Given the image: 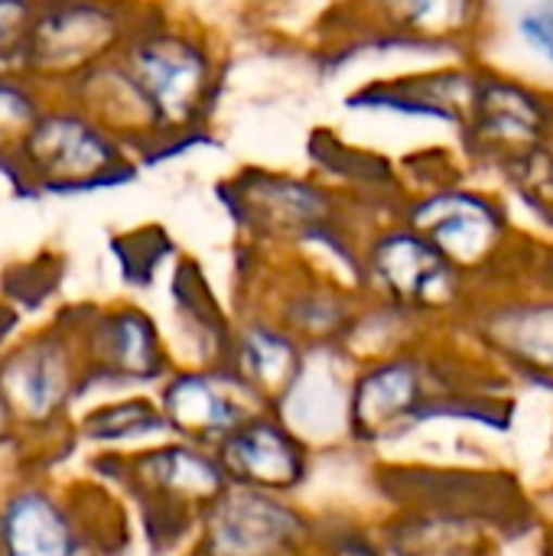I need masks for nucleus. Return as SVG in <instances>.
I'll return each instance as SVG.
<instances>
[{
    "mask_svg": "<svg viewBox=\"0 0 553 556\" xmlns=\"http://www.w3.org/2000/svg\"><path fill=\"white\" fill-rule=\"evenodd\" d=\"M65 101L78 104L88 117H95L104 130H111L121 143H127L137 156L153 160L169 153L166 130L134 81V75L124 68L121 59H111L88 75H81L75 85L62 91Z\"/></svg>",
    "mask_w": 553,
    "mask_h": 556,
    "instance_id": "obj_13",
    "label": "nucleus"
},
{
    "mask_svg": "<svg viewBox=\"0 0 553 556\" xmlns=\"http://www.w3.org/2000/svg\"><path fill=\"white\" fill-rule=\"evenodd\" d=\"M420 378L411 365L404 362H391L375 368L372 375L362 378L355 397H352V414H355V427L365 430H385L394 427L407 417H420Z\"/></svg>",
    "mask_w": 553,
    "mask_h": 556,
    "instance_id": "obj_18",
    "label": "nucleus"
},
{
    "mask_svg": "<svg viewBox=\"0 0 553 556\" xmlns=\"http://www.w3.org/2000/svg\"><path fill=\"white\" fill-rule=\"evenodd\" d=\"M495 332L518 358L553 371V303H525L495 319Z\"/></svg>",
    "mask_w": 553,
    "mask_h": 556,
    "instance_id": "obj_22",
    "label": "nucleus"
},
{
    "mask_svg": "<svg viewBox=\"0 0 553 556\" xmlns=\"http://www.w3.org/2000/svg\"><path fill=\"white\" fill-rule=\"evenodd\" d=\"M0 556H98V544L55 489L20 485L0 505Z\"/></svg>",
    "mask_w": 553,
    "mask_h": 556,
    "instance_id": "obj_14",
    "label": "nucleus"
},
{
    "mask_svg": "<svg viewBox=\"0 0 553 556\" xmlns=\"http://www.w3.org/2000/svg\"><path fill=\"white\" fill-rule=\"evenodd\" d=\"M160 410L166 427L189 443H222L244 424L238 397L228 391L222 375L186 371L166 381Z\"/></svg>",
    "mask_w": 553,
    "mask_h": 556,
    "instance_id": "obj_17",
    "label": "nucleus"
},
{
    "mask_svg": "<svg viewBox=\"0 0 553 556\" xmlns=\"http://www.w3.org/2000/svg\"><path fill=\"white\" fill-rule=\"evenodd\" d=\"M42 0H0V72L20 68Z\"/></svg>",
    "mask_w": 553,
    "mask_h": 556,
    "instance_id": "obj_24",
    "label": "nucleus"
},
{
    "mask_svg": "<svg viewBox=\"0 0 553 556\" xmlns=\"http://www.w3.org/2000/svg\"><path fill=\"white\" fill-rule=\"evenodd\" d=\"M359 270L391 303L411 309L443 306L456 296L463 283V270L404 218L378 228L365 241L359 254Z\"/></svg>",
    "mask_w": 553,
    "mask_h": 556,
    "instance_id": "obj_10",
    "label": "nucleus"
},
{
    "mask_svg": "<svg viewBox=\"0 0 553 556\" xmlns=\"http://www.w3.org/2000/svg\"><path fill=\"white\" fill-rule=\"evenodd\" d=\"M398 218L430 238L463 274L482 270L512 241L508 205L466 176L414 189Z\"/></svg>",
    "mask_w": 553,
    "mask_h": 556,
    "instance_id": "obj_8",
    "label": "nucleus"
},
{
    "mask_svg": "<svg viewBox=\"0 0 553 556\" xmlns=\"http://www.w3.org/2000/svg\"><path fill=\"white\" fill-rule=\"evenodd\" d=\"M117 59L153 104L169 153L209 137L228 72L225 49L209 29L147 7Z\"/></svg>",
    "mask_w": 553,
    "mask_h": 556,
    "instance_id": "obj_1",
    "label": "nucleus"
},
{
    "mask_svg": "<svg viewBox=\"0 0 553 556\" xmlns=\"http://www.w3.org/2000/svg\"><path fill=\"white\" fill-rule=\"evenodd\" d=\"M482 59H443L427 68L381 75L345 94L349 111L394 114L460 130L473 111Z\"/></svg>",
    "mask_w": 553,
    "mask_h": 556,
    "instance_id": "obj_9",
    "label": "nucleus"
},
{
    "mask_svg": "<svg viewBox=\"0 0 553 556\" xmlns=\"http://www.w3.org/2000/svg\"><path fill=\"white\" fill-rule=\"evenodd\" d=\"M515 42L553 78V0H518L508 16Z\"/></svg>",
    "mask_w": 553,
    "mask_h": 556,
    "instance_id": "obj_23",
    "label": "nucleus"
},
{
    "mask_svg": "<svg viewBox=\"0 0 553 556\" xmlns=\"http://www.w3.org/2000/svg\"><path fill=\"white\" fill-rule=\"evenodd\" d=\"M13 176L39 192H91L130 182L137 176V153L78 104L55 94L23 143Z\"/></svg>",
    "mask_w": 553,
    "mask_h": 556,
    "instance_id": "obj_3",
    "label": "nucleus"
},
{
    "mask_svg": "<svg viewBox=\"0 0 553 556\" xmlns=\"http://www.w3.org/2000/svg\"><path fill=\"white\" fill-rule=\"evenodd\" d=\"M218 466L231 482L271 492L300 485L306 469L297 440L271 420H248L225 437L218 443Z\"/></svg>",
    "mask_w": 553,
    "mask_h": 556,
    "instance_id": "obj_16",
    "label": "nucleus"
},
{
    "mask_svg": "<svg viewBox=\"0 0 553 556\" xmlns=\"http://www.w3.org/2000/svg\"><path fill=\"white\" fill-rule=\"evenodd\" d=\"M81 371L85 391L98 381L127 384V381H156L166 371V352L153 319L137 306L95 309L88 323H68Z\"/></svg>",
    "mask_w": 553,
    "mask_h": 556,
    "instance_id": "obj_12",
    "label": "nucleus"
},
{
    "mask_svg": "<svg viewBox=\"0 0 553 556\" xmlns=\"http://www.w3.org/2000/svg\"><path fill=\"white\" fill-rule=\"evenodd\" d=\"M49 108V88L20 68L0 72V166L13 173V163L29 140L36 121Z\"/></svg>",
    "mask_w": 553,
    "mask_h": 556,
    "instance_id": "obj_20",
    "label": "nucleus"
},
{
    "mask_svg": "<svg viewBox=\"0 0 553 556\" xmlns=\"http://www.w3.org/2000/svg\"><path fill=\"white\" fill-rule=\"evenodd\" d=\"M456 140L473 169L499 173L553 140V85L482 59L476 101Z\"/></svg>",
    "mask_w": 553,
    "mask_h": 556,
    "instance_id": "obj_6",
    "label": "nucleus"
},
{
    "mask_svg": "<svg viewBox=\"0 0 553 556\" xmlns=\"http://www.w3.org/2000/svg\"><path fill=\"white\" fill-rule=\"evenodd\" d=\"M326 52H420L486 59L495 36V0H332L319 20Z\"/></svg>",
    "mask_w": 553,
    "mask_h": 556,
    "instance_id": "obj_2",
    "label": "nucleus"
},
{
    "mask_svg": "<svg viewBox=\"0 0 553 556\" xmlns=\"http://www.w3.org/2000/svg\"><path fill=\"white\" fill-rule=\"evenodd\" d=\"M218 192L235 222L264 241L332 244L359 264V254L345 248V192L332 179L244 166Z\"/></svg>",
    "mask_w": 553,
    "mask_h": 556,
    "instance_id": "obj_4",
    "label": "nucleus"
},
{
    "mask_svg": "<svg viewBox=\"0 0 553 556\" xmlns=\"http://www.w3.org/2000/svg\"><path fill=\"white\" fill-rule=\"evenodd\" d=\"M166 417L160 407H153L147 397H127V401H111L85 414L81 420V437L98 443V446H117L130 440H143L153 433H163Z\"/></svg>",
    "mask_w": 553,
    "mask_h": 556,
    "instance_id": "obj_21",
    "label": "nucleus"
},
{
    "mask_svg": "<svg viewBox=\"0 0 553 556\" xmlns=\"http://www.w3.org/2000/svg\"><path fill=\"white\" fill-rule=\"evenodd\" d=\"M121 459V456H117ZM130 469V485L137 489L143 508L150 511L147 531L163 534L169 528L186 531L196 508H212L222 498L228 482L218 459L202 456L192 446H163L130 459H121Z\"/></svg>",
    "mask_w": 553,
    "mask_h": 556,
    "instance_id": "obj_11",
    "label": "nucleus"
},
{
    "mask_svg": "<svg viewBox=\"0 0 553 556\" xmlns=\"http://www.w3.org/2000/svg\"><path fill=\"white\" fill-rule=\"evenodd\" d=\"M81 394L85 371L68 323H52L3 349L0 410L10 430H49Z\"/></svg>",
    "mask_w": 553,
    "mask_h": 556,
    "instance_id": "obj_7",
    "label": "nucleus"
},
{
    "mask_svg": "<svg viewBox=\"0 0 553 556\" xmlns=\"http://www.w3.org/2000/svg\"><path fill=\"white\" fill-rule=\"evenodd\" d=\"M7 332H10V326H0V355H3V342H7Z\"/></svg>",
    "mask_w": 553,
    "mask_h": 556,
    "instance_id": "obj_25",
    "label": "nucleus"
},
{
    "mask_svg": "<svg viewBox=\"0 0 553 556\" xmlns=\"http://www.w3.org/2000/svg\"><path fill=\"white\" fill-rule=\"evenodd\" d=\"M235 362H238V378L257 394H277V391L290 394V388L303 371L293 342L267 326H254L241 336Z\"/></svg>",
    "mask_w": 553,
    "mask_h": 556,
    "instance_id": "obj_19",
    "label": "nucleus"
},
{
    "mask_svg": "<svg viewBox=\"0 0 553 556\" xmlns=\"http://www.w3.org/2000/svg\"><path fill=\"white\" fill-rule=\"evenodd\" d=\"M143 10L134 0H42L20 72L62 94L81 75L121 55Z\"/></svg>",
    "mask_w": 553,
    "mask_h": 556,
    "instance_id": "obj_5",
    "label": "nucleus"
},
{
    "mask_svg": "<svg viewBox=\"0 0 553 556\" xmlns=\"http://www.w3.org/2000/svg\"><path fill=\"white\" fill-rule=\"evenodd\" d=\"M300 531V518L261 492L238 489L209 511L212 556H274Z\"/></svg>",
    "mask_w": 553,
    "mask_h": 556,
    "instance_id": "obj_15",
    "label": "nucleus"
}]
</instances>
